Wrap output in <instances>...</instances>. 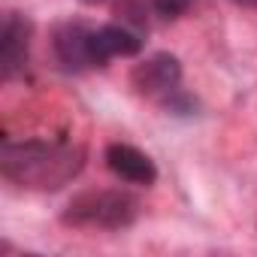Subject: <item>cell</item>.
<instances>
[{
	"label": "cell",
	"mask_w": 257,
	"mask_h": 257,
	"mask_svg": "<svg viewBox=\"0 0 257 257\" xmlns=\"http://www.w3.org/2000/svg\"><path fill=\"white\" fill-rule=\"evenodd\" d=\"M85 167V155L61 143H7L0 152V173L7 182L31 191H58L76 179Z\"/></svg>",
	"instance_id": "obj_1"
},
{
	"label": "cell",
	"mask_w": 257,
	"mask_h": 257,
	"mask_svg": "<svg viewBox=\"0 0 257 257\" xmlns=\"http://www.w3.org/2000/svg\"><path fill=\"white\" fill-rule=\"evenodd\" d=\"M140 215V200L127 191H82L64 209V224L88 230H121Z\"/></svg>",
	"instance_id": "obj_2"
},
{
	"label": "cell",
	"mask_w": 257,
	"mask_h": 257,
	"mask_svg": "<svg viewBox=\"0 0 257 257\" xmlns=\"http://www.w3.org/2000/svg\"><path fill=\"white\" fill-rule=\"evenodd\" d=\"M106 167H109L118 179L131 182V185H155V179H158L155 161H152L146 152L127 146V143H112V146L106 149Z\"/></svg>",
	"instance_id": "obj_3"
},
{
	"label": "cell",
	"mask_w": 257,
	"mask_h": 257,
	"mask_svg": "<svg viewBox=\"0 0 257 257\" xmlns=\"http://www.w3.org/2000/svg\"><path fill=\"white\" fill-rule=\"evenodd\" d=\"M31 49V25L22 16H10L0 31V76L7 82L25 67Z\"/></svg>",
	"instance_id": "obj_4"
},
{
	"label": "cell",
	"mask_w": 257,
	"mask_h": 257,
	"mask_svg": "<svg viewBox=\"0 0 257 257\" xmlns=\"http://www.w3.org/2000/svg\"><path fill=\"white\" fill-rule=\"evenodd\" d=\"M94 31L85 25H64L55 31V52L67 70H88L97 67L94 61Z\"/></svg>",
	"instance_id": "obj_5"
},
{
	"label": "cell",
	"mask_w": 257,
	"mask_h": 257,
	"mask_svg": "<svg viewBox=\"0 0 257 257\" xmlns=\"http://www.w3.org/2000/svg\"><path fill=\"white\" fill-rule=\"evenodd\" d=\"M179 79H182V67H179V61H176L173 55H155V58H149L146 64H140V67L134 70V85H137V91H143V94H149V97L176 91Z\"/></svg>",
	"instance_id": "obj_6"
},
{
	"label": "cell",
	"mask_w": 257,
	"mask_h": 257,
	"mask_svg": "<svg viewBox=\"0 0 257 257\" xmlns=\"http://www.w3.org/2000/svg\"><path fill=\"white\" fill-rule=\"evenodd\" d=\"M94 61L97 67H103L106 61L112 58H127V55H137L143 49V40L131 31H124V28H115V25H106V28H97L94 37Z\"/></svg>",
	"instance_id": "obj_7"
},
{
	"label": "cell",
	"mask_w": 257,
	"mask_h": 257,
	"mask_svg": "<svg viewBox=\"0 0 257 257\" xmlns=\"http://www.w3.org/2000/svg\"><path fill=\"white\" fill-rule=\"evenodd\" d=\"M188 4H191V0H155L158 13H161V16H167V19H173V16H182V13L188 10Z\"/></svg>",
	"instance_id": "obj_8"
},
{
	"label": "cell",
	"mask_w": 257,
	"mask_h": 257,
	"mask_svg": "<svg viewBox=\"0 0 257 257\" xmlns=\"http://www.w3.org/2000/svg\"><path fill=\"white\" fill-rule=\"evenodd\" d=\"M85 4H100V0H85Z\"/></svg>",
	"instance_id": "obj_9"
}]
</instances>
